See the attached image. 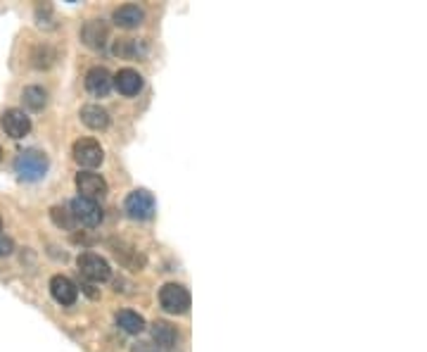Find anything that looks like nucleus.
<instances>
[{
  "label": "nucleus",
  "mask_w": 427,
  "mask_h": 352,
  "mask_svg": "<svg viewBox=\"0 0 427 352\" xmlns=\"http://www.w3.org/2000/svg\"><path fill=\"white\" fill-rule=\"evenodd\" d=\"M48 157L41 150H22L15 157V171L22 181H38L48 171Z\"/></svg>",
  "instance_id": "f257e3e1"
},
{
  "label": "nucleus",
  "mask_w": 427,
  "mask_h": 352,
  "mask_svg": "<svg viewBox=\"0 0 427 352\" xmlns=\"http://www.w3.org/2000/svg\"><path fill=\"white\" fill-rule=\"evenodd\" d=\"M124 207H126V214H129L131 219H136V222H147V219L154 217V210H157L152 193L145 188L131 190L129 198L124 202Z\"/></svg>",
  "instance_id": "f03ea898"
},
{
  "label": "nucleus",
  "mask_w": 427,
  "mask_h": 352,
  "mask_svg": "<svg viewBox=\"0 0 427 352\" xmlns=\"http://www.w3.org/2000/svg\"><path fill=\"white\" fill-rule=\"evenodd\" d=\"M159 305L169 314H185L190 309V293L180 283H166L159 290Z\"/></svg>",
  "instance_id": "7ed1b4c3"
},
{
  "label": "nucleus",
  "mask_w": 427,
  "mask_h": 352,
  "mask_svg": "<svg viewBox=\"0 0 427 352\" xmlns=\"http://www.w3.org/2000/svg\"><path fill=\"white\" fill-rule=\"evenodd\" d=\"M76 267H79L81 276L88 279V281H93V283H102L112 276V269H110V265H107V260H102L100 255H95V253L79 255Z\"/></svg>",
  "instance_id": "20e7f679"
},
{
  "label": "nucleus",
  "mask_w": 427,
  "mask_h": 352,
  "mask_svg": "<svg viewBox=\"0 0 427 352\" xmlns=\"http://www.w3.org/2000/svg\"><path fill=\"white\" fill-rule=\"evenodd\" d=\"M76 190H79V198L100 202L107 195V181L95 171H79L76 174Z\"/></svg>",
  "instance_id": "39448f33"
},
{
  "label": "nucleus",
  "mask_w": 427,
  "mask_h": 352,
  "mask_svg": "<svg viewBox=\"0 0 427 352\" xmlns=\"http://www.w3.org/2000/svg\"><path fill=\"white\" fill-rule=\"evenodd\" d=\"M71 155H74L76 162L81 167H86V169H93V167L102 164V160H105V150H102L100 143L93 139H79L74 143V148H71Z\"/></svg>",
  "instance_id": "423d86ee"
},
{
  "label": "nucleus",
  "mask_w": 427,
  "mask_h": 352,
  "mask_svg": "<svg viewBox=\"0 0 427 352\" xmlns=\"http://www.w3.org/2000/svg\"><path fill=\"white\" fill-rule=\"evenodd\" d=\"M69 212L74 217L76 224L81 226H98L102 222V210H100V202H93V200H86V198H74L69 205Z\"/></svg>",
  "instance_id": "0eeeda50"
},
{
  "label": "nucleus",
  "mask_w": 427,
  "mask_h": 352,
  "mask_svg": "<svg viewBox=\"0 0 427 352\" xmlns=\"http://www.w3.org/2000/svg\"><path fill=\"white\" fill-rule=\"evenodd\" d=\"M0 127H3V131L10 136V139L20 141L29 134V131H31V119L27 117V112L24 110L10 107V110H5L3 117H0Z\"/></svg>",
  "instance_id": "6e6552de"
},
{
  "label": "nucleus",
  "mask_w": 427,
  "mask_h": 352,
  "mask_svg": "<svg viewBox=\"0 0 427 352\" xmlns=\"http://www.w3.org/2000/svg\"><path fill=\"white\" fill-rule=\"evenodd\" d=\"M50 295H52V300L59 302V305L69 307V305H74L76 297H79V288H76V283L71 281V279L57 274V276L50 279Z\"/></svg>",
  "instance_id": "1a4fd4ad"
},
{
  "label": "nucleus",
  "mask_w": 427,
  "mask_h": 352,
  "mask_svg": "<svg viewBox=\"0 0 427 352\" xmlns=\"http://www.w3.org/2000/svg\"><path fill=\"white\" fill-rule=\"evenodd\" d=\"M143 76L138 74L136 69H131V67H126V69H119L117 74L112 76V86L117 88L119 93L126 95V98H133V95L140 93V88H143Z\"/></svg>",
  "instance_id": "9d476101"
},
{
  "label": "nucleus",
  "mask_w": 427,
  "mask_h": 352,
  "mask_svg": "<svg viewBox=\"0 0 427 352\" xmlns=\"http://www.w3.org/2000/svg\"><path fill=\"white\" fill-rule=\"evenodd\" d=\"M81 38H83V43H86L88 48H93V50H100V48L107 45V38H110V29L105 27V22H102V20H90V22H86V27H83Z\"/></svg>",
  "instance_id": "9b49d317"
},
{
  "label": "nucleus",
  "mask_w": 427,
  "mask_h": 352,
  "mask_svg": "<svg viewBox=\"0 0 427 352\" xmlns=\"http://www.w3.org/2000/svg\"><path fill=\"white\" fill-rule=\"evenodd\" d=\"M86 88L90 95H98V98H102V95H107L112 91V74L107 71L105 67H93L88 69L86 74Z\"/></svg>",
  "instance_id": "f8f14e48"
},
{
  "label": "nucleus",
  "mask_w": 427,
  "mask_h": 352,
  "mask_svg": "<svg viewBox=\"0 0 427 352\" xmlns=\"http://www.w3.org/2000/svg\"><path fill=\"white\" fill-rule=\"evenodd\" d=\"M112 20L117 27H122V29H136L145 22V12H143V8H138V5L129 3V5H122V8L114 10Z\"/></svg>",
  "instance_id": "ddd939ff"
},
{
  "label": "nucleus",
  "mask_w": 427,
  "mask_h": 352,
  "mask_svg": "<svg viewBox=\"0 0 427 352\" xmlns=\"http://www.w3.org/2000/svg\"><path fill=\"white\" fill-rule=\"evenodd\" d=\"M81 122L86 124L88 129L102 131V129L110 127V112L100 105H83L81 107Z\"/></svg>",
  "instance_id": "4468645a"
},
{
  "label": "nucleus",
  "mask_w": 427,
  "mask_h": 352,
  "mask_svg": "<svg viewBox=\"0 0 427 352\" xmlns=\"http://www.w3.org/2000/svg\"><path fill=\"white\" fill-rule=\"evenodd\" d=\"M152 338L159 348L164 350H171L178 345V331L176 326H171L169 321H154L152 324Z\"/></svg>",
  "instance_id": "2eb2a0df"
},
{
  "label": "nucleus",
  "mask_w": 427,
  "mask_h": 352,
  "mask_svg": "<svg viewBox=\"0 0 427 352\" xmlns=\"http://www.w3.org/2000/svg\"><path fill=\"white\" fill-rule=\"evenodd\" d=\"M117 324H119V329H124L126 333H133V336L145 331V319H143L138 312H131V309H122V312L117 314Z\"/></svg>",
  "instance_id": "dca6fc26"
},
{
  "label": "nucleus",
  "mask_w": 427,
  "mask_h": 352,
  "mask_svg": "<svg viewBox=\"0 0 427 352\" xmlns=\"http://www.w3.org/2000/svg\"><path fill=\"white\" fill-rule=\"evenodd\" d=\"M22 100L29 110L38 112V110H43L48 103V93H45V88H41V86H27L22 91Z\"/></svg>",
  "instance_id": "f3484780"
},
{
  "label": "nucleus",
  "mask_w": 427,
  "mask_h": 352,
  "mask_svg": "<svg viewBox=\"0 0 427 352\" xmlns=\"http://www.w3.org/2000/svg\"><path fill=\"white\" fill-rule=\"evenodd\" d=\"M50 217H52V222H55V226H59V229L71 231V229L76 226L74 217H71V212H69V210H62V207H52V210H50Z\"/></svg>",
  "instance_id": "a211bd4d"
},
{
  "label": "nucleus",
  "mask_w": 427,
  "mask_h": 352,
  "mask_svg": "<svg viewBox=\"0 0 427 352\" xmlns=\"http://www.w3.org/2000/svg\"><path fill=\"white\" fill-rule=\"evenodd\" d=\"M12 253H15V243H12V238L0 234V258H8V255H12Z\"/></svg>",
  "instance_id": "6ab92c4d"
},
{
  "label": "nucleus",
  "mask_w": 427,
  "mask_h": 352,
  "mask_svg": "<svg viewBox=\"0 0 427 352\" xmlns=\"http://www.w3.org/2000/svg\"><path fill=\"white\" fill-rule=\"evenodd\" d=\"M131 352H159L157 348H154V345H150V343H138V345H133V350Z\"/></svg>",
  "instance_id": "aec40b11"
},
{
  "label": "nucleus",
  "mask_w": 427,
  "mask_h": 352,
  "mask_svg": "<svg viewBox=\"0 0 427 352\" xmlns=\"http://www.w3.org/2000/svg\"><path fill=\"white\" fill-rule=\"evenodd\" d=\"M0 229H3V217H0Z\"/></svg>",
  "instance_id": "412c9836"
},
{
  "label": "nucleus",
  "mask_w": 427,
  "mask_h": 352,
  "mask_svg": "<svg viewBox=\"0 0 427 352\" xmlns=\"http://www.w3.org/2000/svg\"><path fill=\"white\" fill-rule=\"evenodd\" d=\"M0 157H3V148H0Z\"/></svg>",
  "instance_id": "4be33fe9"
}]
</instances>
